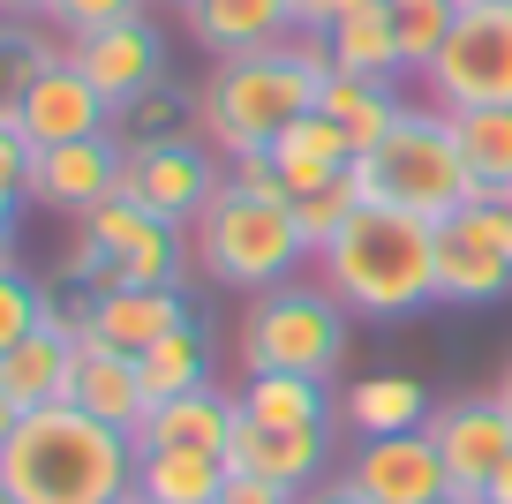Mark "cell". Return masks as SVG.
Wrapping results in <instances>:
<instances>
[{
    "label": "cell",
    "mask_w": 512,
    "mask_h": 504,
    "mask_svg": "<svg viewBox=\"0 0 512 504\" xmlns=\"http://www.w3.org/2000/svg\"><path fill=\"white\" fill-rule=\"evenodd\" d=\"M68 399H76L91 422H113L136 437V422L151 414V392H144V369L136 354H113L98 339H76V377H68Z\"/></svg>",
    "instance_id": "obj_20"
},
{
    "label": "cell",
    "mask_w": 512,
    "mask_h": 504,
    "mask_svg": "<svg viewBox=\"0 0 512 504\" xmlns=\"http://www.w3.org/2000/svg\"><path fill=\"white\" fill-rule=\"evenodd\" d=\"M68 61L91 76V91L106 98L113 113H128L136 98H151L166 83V38H159V23H151V16H128V23H113V31L76 38Z\"/></svg>",
    "instance_id": "obj_14"
},
{
    "label": "cell",
    "mask_w": 512,
    "mask_h": 504,
    "mask_svg": "<svg viewBox=\"0 0 512 504\" xmlns=\"http://www.w3.org/2000/svg\"><path fill=\"white\" fill-rule=\"evenodd\" d=\"M309 504H369L354 482H332V489H309Z\"/></svg>",
    "instance_id": "obj_39"
},
{
    "label": "cell",
    "mask_w": 512,
    "mask_h": 504,
    "mask_svg": "<svg viewBox=\"0 0 512 504\" xmlns=\"http://www.w3.org/2000/svg\"><path fill=\"white\" fill-rule=\"evenodd\" d=\"M452 143H460L475 189H512V106H467V113H452Z\"/></svg>",
    "instance_id": "obj_28"
},
{
    "label": "cell",
    "mask_w": 512,
    "mask_h": 504,
    "mask_svg": "<svg viewBox=\"0 0 512 504\" xmlns=\"http://www.w3.org/2000/svg\"><path fill=\"white\" fill-rule=\"evenodd\" d=\"M83 234L98 241V279H91V294H113V286H181L189 234H174L166 219H151L144 204L106 196L98 211H83Z\"/></svg>",
    "instance_id": "obj_9"
},
{
    "label": "cell",
    "mask_w": 512,
    "mask_h": 504,
    "mask_svg": "<svg viewBox=\"0 0 512 504\" xmlns=\"http://www.w3.org/2000/svg\"><path fill=\"white\" fill-rule=\"evenodd\" d=\"M234 399L226 392H189V399H159V407L136 422V452H211V459H226V437H234Z\"/></svg>",
    "instance_id": "obj_21"
},
{
    "label": "cell",
    "mask_w": 512,
    "mask_h": 504,
    "mask_svg": "<svg viewBox=\"0 0 512 504\" xmlns=\"http://www.w3.org/2000/svg\"><path fill=\"white\" fill-rule=\"evenodd\" d=\"M512 294V189H482L437 226V301L482 309Z\"/></svg>",
    "instance_id": "obj_7"
},
{
    "label": "cell",
    "mask_w": 512,
    "mask_h": 504,
    "mask_svg": "<svg viewBox=\"0 0 512 504\" xmlns=\"http://www.w3.org/2000/svg\"><path fill=\"white\" fill-rule=\"evenodd\" d=\"M174 8H189V0H174Z\"/></svg>",
    "instance_id": "obj_48"
},
{
    "label": "cell",
    "mask_w": 512,
    "mask_h": 504,
    "mask_svg": "<svg viewBox=\"0 0 512 504\" xmlns=\"http://www.w3.org/2000/svg\"><path fill=\"white\" fill-rule=\"evenodd\" d=\"M384 8H392V31H400V68L422 76L437 61V46L452 38V23H460V0H384Z\"/></svg>",
    "instance_id": "obj_29"
},
{
    "label": "cell",
    "mask_w": 512,
    "mask_h": 504,
    "mask_svg": "<svg viewBox=\"0 0 512 504\" xmlns=\"http://www.w3.org/2000/svg\"><path fill=\"white\" fill-rule=\"evenodd\" d=\"M490 392H497V407H505V414H512V362H505V369H497V384H490Z\"/></svg>",
    "instance_id": "obj_43"
},
{
    "label": "cell",
    "mask_w": 512,
    "mask_h": 504,
    "mask_svg": "<svg viewBox=\"0 0 512 504\" xmlns=\"http://www.w3.org/2000/svg\"><path fill=\"white\" fill-rule=\"evenodd\" d=\"M136 497L144 504H219L226 459L211 452H136Z\"/></svg>",
    "instance_id": "obj_26"
},
{
    "label": "cell",
    "mask_w": 512,
    "mask_h": 504,
    "mask_svg": "<svg viewBox=\"0 0 512 504\" xmlns=\"http://www.w3.org/2000/svg\"><path fill=\"white\" fill-rule=\"evenodd\" d=\"M302 256L309 241L294 226V204L279 189H249V181H219L204 219L189 226V264L219 294H272V286L294 279Z\"/></svg>",
    "instance_id": "obj_4"
},
{
    "label": "cell",
    "mask_w": 512,
    "mask_h": 504,
    "mask_svg": "<svg viewBox=\"0 0 512 504\" xmlns=\"http://www.w3.org/2000/svg\"><path fill=\"white\" fill-rule=\"evenodd\" d=\"M31 16H53V0H0V23H31Z\"/></svg>",
    "instance_id": "obj_38"
},
{
    "label": "cell",
    "mask_w": 512,
    "mask_h": 504,
    "mask_svg": "<svg viewBox=\"0 0 512 504\" xmlns=\"http://www.w3.org/2000/svg\"><path fill=\"white\" fill-rule=\"evenodd\" d=\"M241 369L249 377H264V369H287V377H317L332 384L339 362H347V309H339L324 286H272V294H249V309H241Z\"/></svg>",
    "instance_id": "obj_6"
},
{
    "label": "cell",
    "mask_w": 512,
    "mask_h": 504,
    "mask_svg": "<svg viewBox=\"0 0 512 504\" xmlns=\"http://www.w3.org/2000/svg\"><path fill=\"white\" fill-rule=\"evenodd\" d=\"M354 189H362V204H392V211L430 219V226H445L467 196H482L460 143H452V113H437V106H407L400 121L384 128L354 158Z\"/></svg>",
    "instance_id": "obj_5"
},
{
    "label": "cell",
    "mask_w": 512,
    "mask_h": 504,
    "mask_svg": "<svg viewBox=\"0 0 512 504\" xmlns=\"http://www.w3.org/2000/svg\"><path fill=\"white\" fill-rule=\"evenodd\" d=\"M264 166H272V181L287 189V204H302V196H317V189H332V181L354 174V143H347V128H339L332 113H302V121L264 151Z\"/></svg>",
    "instance_id": "obj_18"
},
{
    "label": "cell",
    "mask_w": 512,
    "mask_h": 504,
    "mask_svg": "<svg viewBox=\"0 0 512 504\" xmlns=\"http://www.w3.org/2000/svg\"><path fill=\"white\" fill-rule=\"evenodd\" d=\"M234 407L249 422H272V429H332V392L317 377H287V369H264V377H241Z\"/></svg>",
    "instance_id": "obj_25"
},
{
    "label": "cell",
    "mask_w": 512,
    "mask_h": 504,
    "mask_svg": "<svg viewBox=\"0 0 512 504\" xmlns=\"http://www.w3.org/2000/svg\"><path fill=\"white\" fill-rule=\"evenodd\" d=\"M23 174H31V143L16 128H0V219H16L31 196H23Z\"/></svg>",
    "instance_id": "obj_34"
},
{
    "label": "cell",
    "mask_w": 512,
    "mask_h": 504,
    "mask_svg": "<svg viewBox=\"0 0 512 504\" xmlns=\"http://www.w3.org/2000/svg\"><path fill=\"white\" fill-rule=\"evenodd\" d=\"M460 8H482V0H460Z\"/></svg>",
    "instance_id": "obj_46"
},
{
    "label": "cell",
    "mask_w": 512,
    "mask_h": 504,
    "mask_svg": "<svg viewBox=\"0 0 512 504\" xmlns=\"http://www.w3.org/2000/svg\"><path fill=\"white\" fill-rule=\"evenodd\" d=\"M0 271H16V219H0Z\"/></svg>",
    "instance_id": "obj_41"
},
{
    "label": "cell",
    "mask_w": 512,
    "mask_h": 504,
    "mask_svg": "<svg viewBox=\"0 0 512 504\" xmlns=\"http://www.w3.org/2000/svg\"><path fill=\"white\" fill-rule=\"evenodd\" d=\"M452 504H482V497H452Z\"/></svg>",
    "instance_id": "obj_45"
},
{
    "label": "cell",
    "mask_w": 512,
    "mask_h": 504,
    "mask_svg": "<svg viewBox=\"0 0 512 504\" xmlns=\"http://www.w3.org/2000/svg\"><path fill=\"white\" fill-rule=\"evenodd\" d=\"M53 61V46L38 31H16V23H0V128H16V106L31 91V76Z\"/></svg>",
    "instance_id": "obj_30"
},
{
    "label": "cell",
    "mask_w": 512,
    "mask_h": 504,
    "mask_svg": "<svg viewBox=\"0 0 512 504\" xmlns=\"http://www.w3.org/2000/svg\"><path fill=\"white\" fill-rule=\"evenodd\" d=\"M324 459H332V429H272V422L234 414V437H226V467L234 474H256V482L302 497V489H317Z\"/></svg>",
    "instance_id": "obj_16"
},
{
    "label": "cell",
    "mask_w": 512,
    "mask_h": 504,
    "mask_svg": "<svg viewBox=\"0 0 512 504\" xmlns=\"http://www.w3.org/2000/svg\"><path fill=\"white\" fill-rule=\"evenodd\" d=\"M347 8H362V0H287V16H294V31H302V38H324Z\"/></svg>",
    "instance_id": "obj_36"
},
{
    "label": "cell",
    "mask_w": 512,
    "mask_h": 504,
    "mask_svg": "<svg viewBox=\"0 0 512 504\" xmlns=\"http://www.w3.org/2000/svg\"><path fill=\"white\" fill-rule=\"evenodd\" d=\"M16 422H23V407H16V399H8V392H0V444L16 437Z\"/></svg>",
    "instance_id": "obj_42"
},
{
    "label": "cell",
    "mask_w": 512,
    "mask_h": 504,
    "mask_svg": "<svg viewBox=\"0 0 512 504\" xmlns=\"http://www.w3.org/2000/svg\"><path fill=\"white\" fill-rule=\"evenodd\" d=\"M136 369H144L151 407H159V399H189V392H204V384H211V331L189 316L181 331H166L159 347L136 354Z\"/></svg>",
    "instance_id": "obj_27"
},
{
    "label": "cell",
    "mask_w": 512,
    "mask_h": 504,
    "mask_svg": "<svg viewBox=\"0 0 512 504\" xmlns=\"http://www.w3.org/2000/svg\"><path fill=\"white\" fill-rule=\"evenodd\" d=\"M219 158L211 143L196 136H151V143H128V166H121V196L144 204L151 219H166L174 234H189L204 219V204L219 196Z\"/></svg>",
    "instance_id": "obj_10"
},
{
    "label": "cell",
    "mask_w": 512,
    "mask_h": 504,
    "mask_svg": "<svg viewBox=\"0 0 512 504\" xmlns=\"http://www.w3.org/2000/svg\"><path fill=\"white\" fill-rule=\"evenodd\" d=\"M422 91L437 113L467 106H512V0H482L460 8L452 38L437 46V61L422 68Z\"/></svg>",
    "instance_id": "obj_8"
},
{
    "label": "cell",
    "mask_w": 512,
    "mask_h": 504,
    "mask_svg": "<svg viewBox=\"0 0 512 504\" xmlns=\"http://www.w3.org/2000/svg\"><path fill=\"white\" fill-rule=\"evenodd\" d=\"M482 504H512V459L490 474V489H482Z\"/></svg>",
    "instance_id": "obj_40"
},
{
    "label": "cell",
    "mask_w": 512,
    "mask_h": 504,
    "mask_svg": "<svg viewBox=\"0 0 512 504\" xmlns=\"http://www.w3.org/2000/svg\"><path fill=\"white\" fill-rule=\"evenodd\" d=\"M113 504H144V497H136V489H128V497H113Z\"/></svg>",
    "instance_id": "obj_44"
},
{
    "label": "cell",
    "mask_w": 512,
    "mask_h": 504,
    "mask_svg": "<svg viewBox=\"0 0 512 504\" xmlns=\"http://www.w3.org/2000/svg\"><path fill=\"white\" fill-rule=\"evenodd\" d=\"M347 482L369 504H452V474L437 459L430 429H400V437H362L347 459Z\"/></svg>",
    "instance_id": "obj_15"
},
{
    "label": "cell",
    "mask_w": 512,
    "mask_h": 504,
    "mask_svg": "<svg viewBox=\"0 0 512 504\" xmlns=\"http://www.w3.org/2000/svg\"><path fill=\"white\" fill-rule=\"evenodd\" d=\"M294 504H309V489H302V497H294Z\"/></svg>",
    "instance_id": "obj_47"
},
{
    "label": "cell",
    "mask_w": 512,
    "mask_h": 504,
    "mask_svg": "<svg viewBox=\"0 0 512 504\" xmlns=\"http://www.w3.org/2000/svg\"><path fill=\"white\" fill-rule=\"evenodd\" d=\"M219 504H294V497H287V489H272V482H256V474H234V467H226Z\"/></svg>",
    "instance_id": "obj_37"
},
{
    "label": "cell",
    "mask_w": 512,
    "mask_h": 504,
    "mask_svg": "<svg viewBox=\"0 0 512 504\" xmlns=\"http://www.w3.org/2000/svg\"><path fill=\"white\" fill-rule=\"evenodd\" d=\"M181 324H189L181 286H113V294H83V339H98V347H113V354H144Z\"/></svg>",
    "instance_id": "obj_17"
},
{
    "label": "cell",
    "mask_w": 512,
    "mask_h": 504,
    "mask_svg": "<svg viewBox=\"0 0 512 504\" xmlns=\"http://www.w3.org/2000/svg\"><path fill=\"white\" fill-rule=\"evenodd\" d=\"M121 166H128V143L113 136H83V143H53V151H31V174H23V196L38 211H98L106 196H121Z\"/></svg>",
    "instance_id": "obj_12"
},
{
    "label": "cell",
    "mask_w": 512,
    "mask_h": 504,
    "mask_svg": "<svg viewBox=\"0 0 512 504\" xmlns=\"http://www.w3.org/2000/svg\"><path fill=\"white\" fill-rule=\"evenodd\" d=\"M136 482V444L128 429L91 422L76 399L31 407L16 437L0 444V489L16 504H113Z\"/></svg>",
    "instance_id": "obj_1"
},
{
    "label": "cell",
    "mask_w": 512,
    "mask_h": 504,
    "mask_svg": "<svg viewBox=\"0 0 512 504\" xmlns=\"http://www.w3.org/2000/svg\"><path fill=\"white\" fill-rule=\"evenodd\" d=\"M46 286H31L23 271H0V354L16 347V339H31L38 324H46Z\"/></svg>",
    "instance_id": "obj_32"
},
{
    "label": "cell",
    "mask_w": 512,
    "mask_h": 504,
    "mask_svg": "<svg viewBox=\"0 0 512 504\" xmlns=\"http://www.w3.org/2000/svg\"><path fill=\"white\" fill-rule=\"evenodd\" d=\"M181 16H189V38L211 61H241V53H264V46L294 38L287 0H189Z\"/></svg>",
    "instance_id": "obj_19"
},
{
    "label": "cell",
    "mask_w": 512,
    "mask_h": 504,
    "mask_svg": "<svg viewBox=\"0 0 512 504\" xmlns=\"http://www.w3.org/2000/svg\"><path fill=\"white\" fill-rule=\"evenodd\" d=\"M317 271L347 316H369V324L407 316L437 301V226L392 204H354V219L317 249Z\"/></svg>",
    "instance_id": "obj_3"
},
{
    "label": "cell",
    "mask_w": 512,
    "mask_h": 504,
    "mask_svg": "<svg viewBox=\"0 0 512 504\" xmlns=\"http://www.w3.org/2000/svg\"><path fill=\"white\" fill-rule=\"evenodd\" d=\"M317 91H324V46L294 31L287 46H264V53L211 68V83L196 91V128L219 158H256L302 113H317Z\"/></svg>",
    "instance_id": "obj_2"
},
{
    "label": "cell",
    "mask_w": 512,
    "mask_h": 504,
    "mask_svg": "<svg viewBox=\"0 0 512 504\" xmlns=\"http://www.w3.org/2000/svg\"><path fill=\"white\" fill-rule=\"evenodd\" d=\"M317 113H332L339 128H347V143H354V158L369 151V143L384 136V128L407 113V98L392 91V83H377V76H347V68H324V91H317Z\"/></svg>",
    "instance_id": "obj_24"
},
{
    "label": "cell",
    "mask_w": 512,
    "mask_h": 504,
    "mask_svg": "<svg viewBox=\"0 0 512 504\" xmlns=\"http://www.w3.org/2000/svg\"><path fill=\"white\" fill-rule=\"evenodd\" d=\"M128 128H136V143H151V136H181V91H151V98H136L128 106Z\"/></svg>",
    "instance_id": "obj_35"
},
{
    "label": "cell",
    "mask_w": 512,
    "mask_h": 504,
    "mask_svg": "<svg viewBox=\"0 0 512 504\" xmlns=\"http://www.w3.org/2000/svg\"><path fill=\"white\" fill-rule=\"evenodd\" d=\"M317 46H324V68H347V76H377V83L407 76V68H400V31H392V8H384V0L347 8Z\"/></svg>",
    "instance_id": "obj_22"
},
{
    "label": "cell",
    "mask_w": 512,
    "mask_h": 504,
    "mask_svg": "<svg viewBox=\"0 0 512 504\" xmlns=\"http://www.w3.org/2000/svg\"><path fill=\"white\" fill-rule=\"evenodd\" d=\"M430 444L452 474V497H482L490 474L512 459V414L497 407V392H460L445 407H430Z\"/></svg>",
    "instance_id": "obj_11"
},
{
    "label": "cell",
    "mask_w": 512,
    "mask_h": 504,
    "mask_svg": "<svg viewBox=\"0 0 512 504\" xmlns=\"http://www.w3.org/2000/svg\"><path fill=\"white\" fill-rule=\"evenodd\" d=\"M354 204H362V189H354V174H347V181H332V189H317V196H302V204H294V226H302L309 256H317L324 241H332L339 226L354 219Z\"/></svg>",
    "instance_id": "obj_31"
},
{
    "label": "cell",
    "mask_w": 512,
    "mask_h": 504,
    "mask_svg": "<svg viewBox=\"0 0 512 504\" xmlns=\"http://www.w3.org/2000/svg\"><path fill=\"white\" fill-rule=\"evenodd\" d=\"M430 407H437V399L422 392V377H407V369L354 377V392H347L354 437H400V429H422V422H430Z\"/></svg>",
    "instance_id": "obj_23"
},
{
    "label": "cell",
    "mask_w": 512,
    "mask_h": 504,
    "mask_svg": "<svg viewBox=\"0 0 512 504\" xmlns=\"http://www.w3.org/2000/svg\"><path fill=\"white\" fill-rule=\"evenodd\" d=\"M106 128H113V106L91 91V76H83V68L68 61V46H61V53H53V61L31 76V91H23V106H16V136L31 143V151H53V143L106 136Z\"/></svg>",
    "instance_id": "obj_13"
},
{
    "label": "cell",
    "mask_w": 512,
    "mask_h": 504,
    "mask_svg": "<svg viewBox=\"0 0 512 504\" xmlns=\"http://www.w3.org/2000/svg\"><path fill=\"white\" fill-rule=\"evenodd\" d=\"M151 0H53V31L76 46V38H91V31H113V23H128V16H144Z\"/></svg>",
    "instance_id": "obj_33"
}]
</instances>
